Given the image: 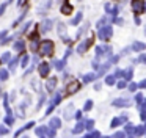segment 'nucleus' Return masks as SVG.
Returning a JSON list of instances; mask_svg holds the SVG:
<instances>
[{"label":"nucleus","mask_w":146,"mask_h":138,"mask_svg":"<svg viewBox=\"0 0 146 138\" xmlns=\"http://www.w3.org/2000/svg\"><path fill=\"white\" fill-rule=\"evenodd\" d=\"M68 88H69V90L66 91V94H71V93H74V91H77V90H79V82H74V83H71Z\"/></svg>","instance_id":"1"}]
</instances>
